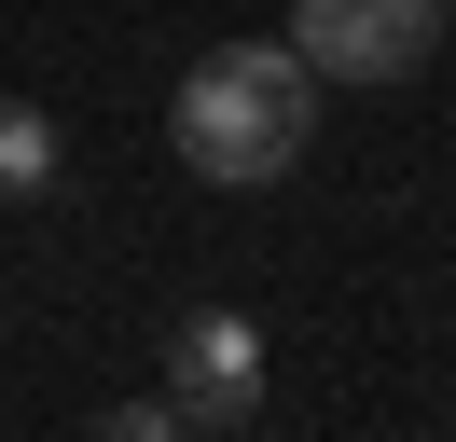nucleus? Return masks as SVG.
Returning <instances> with one entry per match:
<instances>
[{
  "label": "nucleus",
  "instance_id": "nucleus-1",
  "mask_svg": "<svg viewBox=\"0 0 456 442\" xmlns=\"http://www.w3.org/2000/svg\"><path fill=\"white\" fill-rule=\"evenodd\" d=\"M167 138H180L194 180L263 193V180H290L305 138H318V70L290 42H208L194 70H180V97H167Z\"/></svg>",
  "mask_w": 456,
  "mask_h": 442
},
{
  "label": "nucleus",
  "instance_id": "nucleus-2",
  "mask_svg": "<svg viewBox=\"0 0 456 442\" xmlns=\"http://www.w3.org/2000/svg\"><path fill=\"white\" fill-rule=\"evenodd\" d=\"M443 42V0H290V55L318 83H401Z\"/></svg>",
  "mask_w": 456,
  "mask_h": 442
},
{
  "label": "nucleus",
  "instance_id": "nucleus-3",
  "mask_svg": "<svg viewBox=\"0 0 456 442\" xmlns=\"http://www.w3.org/2000/svg\"><path fill=\"white\" fill-rule=\"evenodd\" d=\"M167 401H180V429H249L263 414V332L235 304H194L167 332Z\"/></svg>",
  "mask_w": 456,
  "mask_h": 442
},
{
  "label": "nucleus",
  "instance_id": "nucleus-4",
  "mask_svg": "<svg viewBox=\"0 0 456 442\" xmlns=\"http://www.w3.org/2000/svg\"><path fill=\"white\" fill-rule=\"evenodd\" d=\"M56 193V125L28 97H0V208H42Z\"/></svg>",
  "mask_w": 456,
  "mask_h": 442
},
{
  "label": "nucleus",
  "instance_id": "nucleus-5",
  "mask_svg": "<svg viewBox=\"0 0 456 442\" xmlns=\"http://www.w3.org/2000/svg\"><path fill=\"white\" fill-rule=\"evenodd\" d=\"M84 442H194V429H180V401H111Z\"/></svg>",
  "mask_w": 456,
  "mask_h": 442
}]
</instances>
